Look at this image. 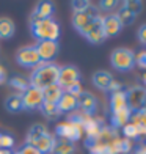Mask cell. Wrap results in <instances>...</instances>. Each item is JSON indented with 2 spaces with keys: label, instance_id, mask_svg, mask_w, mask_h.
Wrapping results in <instances>:
<instances>
[{
  "label": "cell",
  "instance_id": "cell-1",
  "mask_svg": "<svg viewBox=\"0 0 146 154\" xmlns=\"http://www.w3.org/2000/svg\"><path fill=\"white\" fill-rule=\"evenodd\" d=\"M58 71L60 68L53 63H46V61H39V65L33 68V72L30 77V87L38 88L43 91L44 88L57 83L58 79Z\"/></svg>",
  "mask_w": 146,
  "mask_h": 154
},
{
  "label": "cell",
  "instance_id": "cell-16",
  "mask_svg": "<svg viewBox=\"0 0 146 154\" xmlns=\"http://www.w3.org/2000/svg\"><path fill=\"white\" fill-rule=\"evenodd\" d=\"M57 109L60 110V113H71L77 109V99L68 93H63L57 102Z\"/></svg>",
  "mask_w": 146,
  "mask_h": 154
},
{
  "label": "cell",
  "instance_id": "cell-23",
  "mask_svg": "<svg viewBox=\"0 0 146 154\" xmlns=\"http://www.w3.org/2000/svg\"><path fill=\"white\" fill-rule=\"evenodd\" d=\"M39 110L47 120H58V116L61 115L60 110L57 109V104H50V102H43V106L39 107Z\"/></svg>",
  "mask_w": 146,
  "mask_h": 154
},
{
  "label": "cell",
  "instance_id": "cell-30",
  "mask_svg": "<svg viewBox=\"0 0 146 154\" xmlns=\"http://www.w3.org/2000/svg\"><path fill=\"white\" fill-rule=\"evenodd\" d=\"M82 91H83V90H82V83H80V80L71 83L69 87H66V88L63 90V93H68V94H71V96H74V97H77Z\"/></svg>",
  "mask_w": 146,
  "mask_h": 154
},
{
  "label": "cell",
  "instance_id": "cell-33",
  "mask_svg": "<svg viewBox=\"0 0 146 154\" xmlns=\"http://www.w3.org/2000/svg\"><path fill=\"white\" fill-rule=\"evenodd\" d=\"M14 145V138L6 134H0V149H11Z\"/></svg>",
  "mask_w": 146,
  "mask_h": 154
},
{
  "label": "cell",
  "instance_id": "cell-6",
  "mask_svg": "<svg viewBox=\"0 0 146 154\" xmlns=\"http://www.w3.org/2000/svg\"><path fill=\"white\" fill-rule=\"evenodd\" d=\"M16 61L24 68H35L39 65V55L36 52L35 46H27V47H20L17 54H16Z\"/></svg>",
  "mask_w": 146,
  "mask_h": 154
},
{
  "label": "cell",
  "instance_id": "cell-37",
  "mask_svg": "<svg viewBox=\"0 0 146 154\" xmlns=\"http://www.w3.org/2000/svg\"><path fill=\"white\" fill-rule=\"evenodd\" d=\"M13 154H41L36 148H33L32 145H25L22 149H19V151H16V152H13Z\"/></svg>",
  "mask_w": 146,
  "mask_h": 154
},
{
  "label": "cell",
  "instance_id": "cell-19",
  "mask_svg": "<svg viewBox=\"0 0 146 154\" xmlns=\"http://www.w3.org/2000/svg\"><path fill=\"white\" fill-rule=\"evenodd\" d=\"M113 80V77L112 74H110L108 71H97L94 75H93V83L99 88V90H108V85H110V82Z\"/></svg>",
  "mask_w": 146,
  "mask_h": 154
},
{
  "label": "cell",
  "instance_id": "cell-25",
  "mask_svg": "<svg viewBox=\"0 0 146 154\" xmlns=\"http://www.w3.org/2000/svg\"><path fill=\"white\" fill-rule=\"evenodd\" d=\"M5 106H6V109H8V112H11V113L20 112V110L24 109V106H22V97H20V94H13V96H10L8 99H6Z\"/></svg>",
  "mask_w": 146,
  "mask_h": 154
},
{
  "label": "cell",
  "instance_id": "cell-18",
  "mask_svg": "<svg viewBox=\"0 0 146 154\" xmlns=\"http://www.w3.org/2000/svg\"><path fill=\"white\" fill-rule=\"evenodd\" d=\"M75 152V145L68 142V140L55 138V145L50 154H74Z\"/></svg>",
  "mask_w": 146,
  "mask_h": 154
},
{
  "label": "cell",
  "instance_id": "cell-4",
  "mask_svg": "<svg viewBox=\"0 0 146 154\" xmlns=\"http://www.w3.org/2000/svg\"><path fill=\"white\" fill-rule=\"evenodd\" d=\"M55 135L61 140H68V142L74 143V142H77V140L82 138L83 131L77 124L69 123V121H63V123H58L55 126Z\"/></svg>",
  "mask_w": 146,
  "mask_h": 154
},
{
  "label": "cell",
  "instance_id": "cell-24",
  "mask_svg": "<svg viewBox=\"0 0 146 154\" xmlns=\"http://www.w3.org/2000/svg\"><path fill=\"white\" fill-rule=\"evenodd\" d=\"M46 134H49V131L44 124H33L29 131V134H27V145H30L35 138H38L41 135H46Z\"/></svg>",
  "mask_w": 146,
  "mask_h": 154
},
{
  "label": "cell",
  "instance_id": "cell-42",
  "mask_svg": "<svg viewBox=\"0 0 146 154\" xmlns=\"http://www.w3.org/2000/svg\"><path fill=\"white\" fill-rule=\"evenodd\" d=\"M137 154H146V145H140V146H138Z\"/></svg>",
  "mask_w": 146,
  "mask_h": 154
},
{
  "label": "cell",
  "instance_id": "cell-8",
  "mask_svg": "<svg viewBox=\"0 0 146 154\" xmlns=\"http://www.w3.org/2000/svg\"><path fill=\"white\" fill-rule=\"evenodd\" d=\"M144 99H146V88L143 87H132L126 91V102L132 112L143 109Z\"/></svg>",
  "mask_w": 146,
  "mask_h": 154
},
{
  "label": "cell",
  "instance_id": "cell-29",
  "mask_svg": "<svg viewBox=\"0 0 146 154\" xmlns=\"http://www.w3.org/2000/svg\"><path fill=\"white\" fill-rule=\"evenodd\" d=\"M123 8L129 10L130 13H134V14L137 16L138 13L141 11V8H143V3L140 2V0H126V2H123Z\"/></svg>",
  "mask_w": 146,
  "mask_h": 154
},
{
  "label": "cell",
  "instance_id": "cell-15",
  "mask_svg": "<svg viewBox=\"0 0 146 154\" xmlns=\"http://www.w3.org/2000/svg\"><path fill=\"white\" fill-rule=\"evenodd\" d=\"M130 115H132V110L129 107H124L121 110L112 113V118H110V123H112V128L118 129V128H123L130 121Z\"/></svg>",
  "mask_w": 146,
  "mask_h": 154
},
{
  "label": "cell",
  "instance_id": "cell-5",
  "mask_svg": "<svg viewBox=\"0 0 146 154\" xmlns=\"http://www.w3.org/2000/svg\"><path fill=\"white\" fill-rule=\"evenodd\" d=\"M80 35L85 39H88L91 44H101L102 41L107 38L104 30H102V16L94 19L93 22H90L85 29L80 32Z\"/></svg>",
  "mask_w": 146,
  "mask_h": 154
},
{
  "label": "cell",
  "instance_id": "cell-38",
  "mask_svg": "<svg viewBox=\"0 0 146 154\" xmlns=\"http://www.w3.org/2000/svg\"><path fill=\"white\" fill-rule=\"evenodd\" d=\"M108 91L110 93H116V91H123V85L121 82H116V80H112L108 85Z\"/></svg>",
  "mask_w": 146,
  "mask_h": 154
},
{
  "label": "cell",
  "instance_id": "cell-14",
  "mask_svg": "<svg viewBox=\"0 0 146 154\" xmlns=\"http://www.w3.org/2000/svg\"><path fill=\"white\" fill-rule=\"evenodd\" d=\"M30 145L33 148H36L41 154H50L52 149H53V145H55V137L49 132L46 135H41L38 138H35Z\"/></svg>",
  "mask_w": 146,
  "mask_h": 154
},
{
  "label": "cell",
  "instance_id": "cell-2",
  "mask_svg": "<svg viewBox=\"0 0 146 154\" xmlns=\"http://www.w3.org/2000/svg\"><path fill=\"white\" fill-rule=\"evenodd\" d=\"M32 33L39 41H58L60 38V25L50 19L38 20L32 24Z\"/></svg>",
  "mask_w": 146,
  "mask_h": 154
},
{
  "label": "cell",
  "instance_id": "cell-39",
  "mask_svg": "<svg viewBox=\"0 0 146 154\" xmlns=\"http://www.w3.org/2000/svg\"><path fill=\"white\" fill-rule=\"evenodd\" d=\"M138 39H140V43L146 46V24L141 25L140 29H138Z\"/></svg>",
  "mask_w": 146,
  "mask_h": 154
},
{
  "label": "cell",
  "instance_id": "cell-7",
  "mask_svg": "<svg viewBox=\"0 0 146 154\" xmlns=\"http://www.w3.org/2000/svg\"><path fill=\"white\" fill-rule=\"evenodd\" d=\"M35 47H36V52L39 55V60L46 63H52V60L57 57L60 51L58 41H39Z\"/></svg>",
  "mask_w": 146,
  "mask_h": 154
},
{
  "label": "cell",
  "instance_id": "cell-3",
  "mask_svg": "<svg viewBox=\"0 0 146 154\" xmlns=\"http://www.w3.org/2000/svg\"><path fill=\"white\" fill-rule=\"evenodd\" d=\"M110 63L116 71H130L135 66V54L126 47H120L110 54Z\"/></svg>",
  "mask_w": 146,
  "mask_h": 154
},
{
  "label": "cell",
  "instance_id": "cell-44",
  "mask_svg": "<svg viewBox=\"0 0 146 154\" xmlns=\"http://www.w3.org/2000/svg\"><path fill=\"white\" fill-rule=\"evenodd\" d=\"M143 83H144V87H146V74L143 75ZM144 87H143V88H144Z\"/></svg>",
  "mask_w": 146,
  "mask_h": 154
},
{
  "label": "cell",
  "instance_id": "cell-34",
  "mask_svg": "<svg viewBox=\"0 0 146 154\" xmlns=\"http://www.w3.org/2000/svg\"><path fill=\"white\" fill-rule=\"evenodd\" d=\"M132 149V142L127 138H120V154H126Z\"/></svg>",
  "mask_w": 146,
  "mask_h": 154
},
{
  "label": "cell",
  "instance_id": "cell-41",
  "mask_svg": "<svg viewBox=\"0 0 146 154\" xmlns=\"http://www.w3.org/2000/svg\"><path fill=\"white\" fill-rule=\"evenodd\" d=\"M6 80V71H5V68L3 66H0V85Z\"/></svg>",
  "mask_w": 146,
  "mask_h": 154
},
{
  "label": "cell",
  "instance_id": "cell-35",
  "mask_svg": "<svg viewBox=\"0 0 146 154\" xmlns=\"http://www.w3.org/2000/svg\"><path fill=\"white\" fill-rule=\"evenodd\" d=\"M135 65H138L140 68L146 69V51L138 52V54L135 55Z\"/></svg>",
  "mask_w": 146,
  "mask_h": 154
},
{
  "label": "cell",
  "instance_id": "cell-22",
  "mask_svg": "<svg viewBox=\"0 0 146 154\" xmlns=\"http://www.w3.org/2000/svg\"><path fill=\"white\" fill-rule=\"evenodd\" d=\"M14 22L10 17H0V38L2 39H10L14 35Z\"/></svg>",
  "mask_w": 146,
  "mask_h": 154
},
{
  "label": "cell",
  "instance_id": "cell-10",
  "mask_svg": "<svg viewBox=\"0 0 146 154\" xmlns=\"http://www.w3.org/2000/svg\"><path fill=\"white\" fill-rule=\"evenodd\" d=\"M77 80H80V72H79V69L75 68V66L68 65V66L60 68L58 79H57V85H58L61 90H65L66 87H69L71 83L77 82Z\"/></svg>",
  "mask_w": 146,
  "mask_h": 154
},
{
  "label": "cell",
  "instance_id": "cell-32",
  "mask_svg": "<svg viewBox=\"0 0 146 154\" xmlns=\"http://www.w3.org/2000/svg\"><path fill=\"white\" fill-rule=\"evenodd\" d=\"M71 6L74 8V13H83L91 6V3L88 0H74V2H71Z\"/></svg>",
  "mask_w": 146,
  "mask_h": 154
},
{
  "label": "cell",
  "instance_id": "cell-43",
  "mask_svg": "<svg viewBox=\"0 0 146 154\" xmlns=\"http://www.w3.org/2000/svg\"><path fill=\"white\" fill-rule=\"evenodd\" d=\"M0 154H13L11 149H0Z\"/></svg>",
  "mask_w": 146,
  "mask_h": 154
},
{
  "label": "cell",
  "instance_id": "cell-45",
  "mask_svg": "<svg viewBox=\"0 0 146 154\" xmlns=\"http://www.w3.org/2000/svg\"><path fill=\"white\" fill-rule=\"evenodd\" d=\"M143 109H146V99H144V104H143Z\"/></svg>",
  "mask_w": 146,
  "mask_h": 154
},
{
  "label": "cell",
  "instance_id": "cell-11",
  "mask_svg": "<svg viewBox=\"0 0 146 154\" xmlns=\"http://www.w3.org/2000/svg\"><path fill=\"white\" fill-rule=\"evenodd\" d=\"M77 110H80L82 113L93 116V113L97 110V99L96 96L88 93V91H82L77 97Z\"/></svg>",
  "mask_w": 146,
  "mask_h": 154
},
{
  "label": "cell",
  "instance_id": "cell-12",
  "mask_svg": "<svg viewBox=\"0 0 146 154\" xmlns=\"http://www.w3.org/2000/svg\"><path fill=\"white\" fill-rule=\"evenodd\" d=\"M121 29H123V24L116 17V14H108L105 17H102V30H104L107 38L118 35L121 32Z\"/></svg>",
  "mask_w": 146,
  "mask_h": 154
},
{
  "label": "cell",
  "instance_id": "cell-17",
  "mask_svg": "<svg viewBox=\"0 0 146 154\" xmlns=\"http://www.w3.org/2000/svg\"><path fill=\"white\" fill-rule=\"evenodd\" d=\"M63 94V90H61L57 83H53V85L47 87L43 90V97H44V102H50V104H57L58 99L61 97Z\"/></svg>",
  "mask_w": 146,
  "mask_h": 154
},
{
  "label": "cell",
  "instance_id": "cell-9",
  "mask_svg": "<svg viewBox=\"0 0 146 154\" xmlns=\"http://www.w3.org/2000/svg\"><path fill=\"white\" fill-rule=\"evenodd\" d=\"M20 97H22V106L27 110L39 109L41 106H43V102H44L43 91L38 90V88H33V87H29V90L20 94Z\"/></svg>",
  "mask_w": 146,
  "mask_h": 154
},
{
  "label": "cell",
  "instance_id": "cell-31",
  "mask_svg": "<svg viewBox=\"0 0 146 154\" xmlns=\"http://www.w3.org/2000/svg\"><path fill=\"white\" fill-rule=\"evenodd\" d=\"M88 148V152L90 154H107V145L102 143V142H97V143H93L87 146Z\"/></svg>",
  "mask_w": 146,
  "mask_h": 154
},
{
  "label": "cell",
  "instance_id": "cell-27",
  "mask_svg": "<svg viewBox=\"0 0 146 154\" xmlns=\"http://www.w3.org/2000/svg\"><path fill=\"white\" fill-rule=\"evenodd\" d=\"M123 135L124 138H127V140H134V138H138V131H137V126L134 123H127L126 126H123Z\"/></svg>",
  "mask_w": 146,
  "mask_h": 154
},
{
  "label": "cell",
  "instance_id": "cell-40",
  "mask_svg": "<svg viewBox=\"0 0 146 154\" xmlns=\"http://www.w3.org/2000/svg\"><path fill=\"white\" fill-rule=\"evenodd\" d=\"M138 131V137H146V124H135Z\"/></svg>",
  "mask_w": 146,
  "mask_h": 154
},
{
  "label": "cell",
  "instance_id": "cell-36",
  "mask_svg": "<svg viewBox=\"0 0 146 154\" xmlns=\"http://www.w3.org/2000/svg\"><path fill=\"white\" fill-rule=\"evenodd\" d=\"M116 5H118V2H115V0H102V2L99 3L101 10H104V11H110L112 8H115ZM101 10H99V11H101Z\"/></svg>",
  "mask_w": 146,
  "mask_h": 154
},
{
  "label": "cell",
  "instance_id": "cell-28",
  "mask_svg": "<svg viewBox=\"0 0 146 154\" xmlns=\"http://www.w3.org/2000/svg\"><path fill=\"white\" fill-rule=\"evenodd\" d=\"M116 17L120 19V22L123 25H126V24H132V22H134L135 14H134V13H130L129 10H126V8H121L120 11L116 13Z\"/></svg>",
  "mask_w": 146,
  "mask_h": 154
},
{
  "label": "cell",
  "instance_id": "cell-21",
  "mask_svg": "<svg viewBox=\"0 0 146 154\" xmlns=\"http://www.w3.org/2000/svg\"><path fill=\"white\" fill-rule=\"evenodd\" d=\"M124 107H127L126 102V91H116L112 93V97H110V109H112V113L121 110Z\"/></svg>",
  "mask_w": 146,
  "mask_h": 154
},
{
  "label": "cell",
  "instance_id": "cell-20",
  "mask_svg": "<svg viewBox=\"0 0 146 154\" xmlns=\"http://www.w3.org/2000/svg\"><path fill=\"white\" fill-rule=\"evenodd\" d=\"M93 20L94 19L90 16L87 11H83V13H74V14H72V25H74V29L77 30L79 33L85 29L90 22H93Z\"/></svg>",
  "mask_w": 146,
  "mask_h": 154
},
{
  "label": "cell",
  "instance_id": "cell-26",
  "mask_svg": "<svg viewBox=\"0 0 146 154\" xmlns=\"http://www.w3.org/2000/svg\"><path fill=\"white\" fill-rule=\"evenodd\" d=\"M8 83H10V87H11L13 90H16V91H19V93H25L27 90H29V87H30L29 80H25L24 77H19V75L10 79Z\"/></svg>",
  "mask_w": 146,
  "mask_h": 154
},
{
  "label": "cell",
  "instance_id": "cell-13",
  "mask_svg": "<svg viewBox=\"0 0 146 154\" xmlns=\"http://www.w3.org/2000/svg\"><path fill=\"white\" fill-rule=\"evenodd\" d=\"M53 13V5L50 2H39L36 5V8L33 10L30 22H38V20H44V19H50Z\"/></svg>",
  "mask_w": 146,
  "mask_h": 154
}]
</instances>
